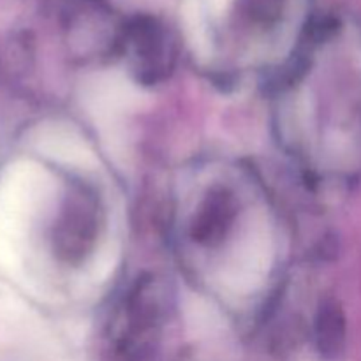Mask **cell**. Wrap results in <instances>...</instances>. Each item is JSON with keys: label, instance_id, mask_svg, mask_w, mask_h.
<instances>
[{"label": "cell", "instance_id": "6da1fadb", "mask_svg": "<svg viewBox=\"0 0 361 361\" xmlns=\"http://www.w3.org/2000/svg\"><path fill=\"white\" fill-rule=\"evenodd\" d=\"M321 338L324 344H330L337 348L338 342L344 337V319L337 307H326L321 312Z\"/></svg>", "mask_w": 361, "mask_h": 361}]
</instances>
